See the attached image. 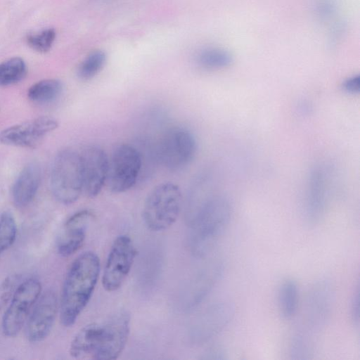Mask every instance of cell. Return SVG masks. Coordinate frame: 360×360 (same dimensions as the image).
Segmentation results:
<instances>
[{
    "label": "cell",
    "mask_w": 360,
    "mask_h": 360,
    "mask_svg": "<svg viewBox=\"0 0 360 360\" xmlns=\"http://www.w3.org/2000/svg\"><path fill=\"white\" fill-rule=\"evenodd\" d=\"M55 38V30L52 28H48L29 34L27 37V41L32 49L40 53H45L51 49Z\"/></svg>",
    "instance_id": "obj_24"
},
{
    "label": "cell",
    "mask_w": 360,
    "mask_h": 360,
    "mask_svg": "<svg viewBox=\"0 0 360 360\" xmlns=\"http://www.w3.org/2000/svg\"><path fill=\"white\" fill-rule=\"evenodd\" d=\"M197 150L193 133L183 127H173L165 132L157 146V157L162 165L170 171H179L188 166Z\"/></svg>",
    "instance_id": "obj_7"
},
{
    "label": "cell",
    "mask_w": 360,
    "mask_h": 360,
    "mask_svg": "<svg viewBox=\"0 0 360 360\" xmlns=\"http://www.w3.org/2000/svg\"><path fill=\"white\" fill-rule=\"evenodd\" d=\"M26 72V64L21 58L14 57L1 63L0 86H9L20 82Z\"/></svg>",
    "instance_id": "obj_21"
},
{
    "label": "cell",
    "mask_w": 360,
    "mask_h": 360,
    "mask_svg": "<svg viewBox=\"0 0 360 360\" xmlns=\"http://www.w3.org/2000/svg\"><path fill=\"white\" fill-rule=\"evenodd\" d=\"M63 90L62 82L56 79H46L34 84L28 90L27 96L34 103L46 104L54 101Z\"/></svg>",
    "instance_id": "obj_19"
},
{
    "label": "cell",
    "mask_w": 360,
    "mask_h": 360,
    "mask_svg": "<svg viewBox=\"0 0 360 360\" xmlns=\"http://www.w3.org/2000/svg\"><path fill=\"white\" fill-rule=\"evenodd\" d=\"M41 283L34 277L21 281L6 309L1 320V330L8 338L18 335L40 295Z\"/></svg>",
    "instance_id": "obj_6"
},
{
    "label": "cell",
    "mask_w": 360,
    "mask_h": 360,
    "mask_svg": "<svg viewBox=\"0 0 360 360\" xmlns=\"http://www.w3.org/2000/svg\"><path fill=\"white\" fill-rule=\"evenodd\" d=\"M82 162L83 192L89 198L96 197L107 181L109 158L97 146H88L79 153Z\"/></svg>",
    "instance_id": "obj_14"
},
{
    "label": "cell",
    "mask_w": 360,
    "mask_h": 360,
    "mask_svg": "<svg viewBox=\"0 0 360 360\" xmlns=\"http://www.w3.org/2000/svg\"><path fill=\"white\" fill-rule=\"evenodd\" d=\"M18 275L8 276L1 285L0 288V305L1 307L6 304L10 301L15 290L20 282Z\"/></svg>",
    "instance_id": "obj_25"
},
{
    "label": "cell",
    "mask_w": 360,
    "mask_h": 360,
    "mask_svg": "<svg viewBox=\"0 0 360 360\" xmlns=\"http://www.w3.org/2000/svg\"><path fill=\"white\" fill-rule=\"evenodd\" d=\"M317 11L323 17L329 16L333 11V4L330 0H319Z\"/></svg>",
    "instance_id": "obj_28"
},
{
    "label": "cell",
    "mask_w": 360,
    "mask_h": 360,
    "mask_svg": "<svg viewBox=\"0 0 360 360\" xmlns=\"http://www.w3.org/2000/svg\"><path fill=\"white\" fill-rule=\"evenodd\" d=\"M58 126L56 119L41 116L11 126L0 132V142L21 148H34Z\"/></svg>",
    "instance_id": "obj_12"
},
{
    "label": "cell",
    "mask_w": 360,
    "mask_h": 360,
    "mask_svg": "<svg viewBox=\"0 0 360 360\" xmlns=\"http://www.w3.org/2000/svg\"><path fill=\"white\" fill-rule=\"evenodd\" d=\"M315 336L302 326L291 338L290 355L294 360H307L313 358L315 354Z\"/></svg>",
    "instance_id": "obj_18"
},
{
    "label": "cell",
    "mask_w": 360,
    "mask_h": 360,
    "mask_svg": "<svg viewBox=\"0 0 360 360\" xmlns=\"http://www.w3.org/2000/svg\"><path fill=\"white\" fill-rule=\"evenodd\" d=\"M198 63L207 70H220L230 66L233 56L225 49L210 47L200 51L197 56Z\"/></svg>",
    "instance_id": "obj_20"
},
{
    "label": "cell",
    "mask_w": 360,
    "mask_h": 360,
    "mask_svg": "<svg viewBox=\"0 0 360 360\" xmlns=\"http://www.w3.org/2000/svg\"><path fill=\"white\" fill-rule=\"evenodd\" d=\"M359 288L357 285L352 295L349 309L350 318L355 326L359 323Z\"/></svg>",
    "instance_id": "obj_26"
},
{
    "label": "cell",
    "mask_w": 360,
    "mask_h": 360,
    "mask_svg": "<svg viewBox=\"0 0 360 360\" xmlns=\"http://www.w3.org/2000/svg\"><path fill=\"white\" fill-rule=\"evenodd\" d=\"M94 219L89 210H79L65 222L56 241V249L62 257H69L82 246L87 229Z\"/></svg>",
    "instance_id": "obj_15"
},
{
    "label": "cell",
    "mask_w": 360,
    "mask_h": 360,
    "mask_svg": "<svg viewBox=\"0 0 360 360\" xmlns=\"http://www.w3.org/2000/svg\"><path fill=\"white\" fill-rule=\"evenodd\" d=\"M143 166L142 155L134 146L121 144L113 150L109 160L106 183L116 193H124L136 184Z\"/></svg>",
    "instance_id": "obj_8"
},
{
    "label": "cell",
    "mask_w": 360,
    "mask_h": 360,
    "mask_svg": "<svg viewBox=\"0 0 360 360\" xmlns=\"http://www.w3.org/2000/svg\"><path fill=\"white\" fill-rule=\"evenodd\" d=\"M105 60L106 56L103 51L98 50L91 52L79 65L78 77L83 80L92 79L101 70Z\"/></svg>",
    "instance_id": "obj_23"
},
{
    "label": "cell",
    "mask_w": 360,
    "mask_h": 360,
    "mask_svg": "<svg viewBox=\"0 0 360 360\" xmlns=\"http://www.w3.org/2000/svg\"><path fill=\"white\" fill-rule=\"evenodd\" d=\"M129 331V314L119 310L81 328L70 344L69 354L75 359H116L127 345Z\"/></svg>",
    "instance_id": "obj_1"
},
{
    "label": "cell",
    "mask_w": 360,
    "mask_h": 360,
    "mask_svg": "<svg viewBox=\"0 0 360 360\" xmlns=\"http://www.w3.org/2000/svg\"><path fill=\"white\" fill-rule=\"evenodd\" d=\"M335 301L333 283L320 278L311 286L306 301L303 327L314 335L322 330L330 319Z\"/></svg>",
    "instance_id": "obj_9"
},
{
    "label": "cell",
    "mask_w": 360,
    "mask_h": 360,
    "mask_svg": "<svg viewBox=\"0 0 360 360\" xmlns=\"http://www.w3.org/2000/svg\"><path fill=\"white\" fill-rule=\"evenodd\" d=\"M182 204V194L178 185L163 182L147 195L143 210L142 219L150 231L159 232L170 228L177 220Z\"/></svg>",
    "instance_id": "obj_4"
},
{
    "label": "cell",
    "mask_w": 360,
    "mask_h": 360,
    "mask_svg": "<svg viewBox=\"0 0 360 360\" xmlns=\"http://www.w3.org/2000/svg\"><path fill=\"white\" fill-rule=\"evenodd\" d=\"M17 236L15 219L8 211H4L0 215V257L9 249Z\"/></svg>",
    "instance_id": "obj_22"
},
{
    "label": "cell",
    "mask_w": 360,
    "mask_h": 360,
    "mask_svg": "<svg viewBox=\"0 0 360 360\" xmlns=\"http://www.w3.org/2000/svg\"><path fill=\"white\" fill-rule=\"evenodd\" d=\"M59 312V300L56 292L47 290L41 293L25 323V334L31 342L45 340L50 334Z\"/></svg>",
    "instance_id": "obj_11"
},
{
    "label": "cell",
    "mask_w": 360,
    "mask_h": 360,
    "mask_svg": "<svg viewBox=\"0 0 360 360\" xmlns=\"http://www.w3.org/2000/svg\"><path fill=\"white\" fill-rule=\"evenodd\" d=\"M100 259L92 251L79 255L66 274L60 300L59 314L65 327H70L88 304L100 274Z\"/></svg>",
    "instance_id": "obj_2"
},
{
    "label": "cell",
    "mask_w": 360,
    "mask_h": 360,
    "mask_svg": "<svg viewBox=\"0 0 360 360\" xmlns=\"http://www.w3.org/2000/svg\"><path fill=\"white\" fill-rule=\"evenodd\" d=\"M232 214L229 199L209 193L198 200L192 211L193 245L198 255H205L215 245L228 226Z\"/></svg>",
    "instance_id": "obj_3"
},
{
    "label": "cell",
    "mask_w": 360,
    "mask_h": 360,
    "mask_svg": "<svg viewBox=\"0 0 360 360\" xmlns=\"http://www.w3.org/2000/svg\"><path fill=\"white\" fill-rule=\"evenodd\" d=\"M50 183L56 199L64 205L75 202L83 192V177L79 153L72 149L60 150L55 157Z\"/></svg>",
    "instance_id": "obj_5"
},
{
    "label": "cell",
    "mask_w": 360,
    "mask_h": 360,
    "mask_svg": "<svg viewBox=\"0 0 360 360\" xmlns=\"http://www.w3.org/2000/svg\"><path fill=\"white\" fill-rule=\"evenodd\" d=\"M136 255L131 238L120 235L110 249L102 276V285L108 292L118 290L129 274Z\"/></svg>",
    "instance_id": "obj_10"
},
{
    "label": "cell",
    "mask_w": 360,
    "mask_h": 360,
    "mask_svg": "<svg viewBox=\"0 0 360 360\" xmlns=\"http://www.w3.org/2000/svg\"><path fill=\"white\" fill-rule=\"evenodd\" d=\"M344 91L351 94H358L360 89L359 75H352L344 80L342 84Z\"/></svg>",
    "instance_id": "obj_27"
},
{
    "label": "cell",
    "mask_w": 360,
    "mask_h": 360,
    "mask_svg": "<svg viewBox=\"0 0 360 360\" xmlns=\"http://www.w3.org/2000/svg\"><path fill=\"white\" fill-rule=\"evenodd\" d=\"M41 168L38 163L26 165L18 174L11 189L14 204L18 207L27 206L34 198L41 181Z\"/></svg>",
    "instance_id": "obj_16"
},
{
    "label": "cell",
    "mask_w": 360,
    "mask_h": 360,
    "mask_svg": "<svg viewBox=\"0 0 360 360\" xmlns=\"http://www.w3.org/2000/svg\"><path fill=\"white\" fill-rule=\"evenodd\" d=\"M299 288L296 281L292 278L284 279L278 291V307L283 319H292L297 309Z\"/></svg>",
    "instance_id": "obj_17"
},
{
    "label": "cell",
    "mask_w": 360,
    "mask_h": 360,
    "mask_svg": "<svg viewBox=\"0 0 360 360\" xmlns=\"http://www.w3.org/2000/svg\"><path fill=\"white\" fill-rule=\"evenodd\" d=\"M328 179L326 169L316 165L309 172L304 200V217L310 226L319 224L328 202Z\"/></svg>",
    "instance_id": "obj_13"
}]
</instances>
